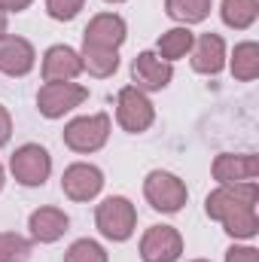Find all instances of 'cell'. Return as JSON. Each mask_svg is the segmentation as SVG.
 <instances>
[{"label":"cell","mask_w":259,"mask_h":262,"mask_svg":"<svg viewBox=\"0 0 259 262\" xmlns=\"http://www.w3.org/2000/svg\"><path fill=\"white\" fill-rule=\"evenodd\" d=\"M256 201H259L256 180H250V183H232V186L213 189L207 195V201H204V210H207L210 220H220L223 229L232 238H253L259 229Z\"/></svg>","instance_id":"cell-1"},{"label":"cell","mask_w":259,"mask_h":262,"mask_svg":"<svg viewBox=\"0 0 259 262\" xmlns=\"http://www.w3.org/2000/svg\"><path fill=\"white\" fill-rule=\"evenodd\" d=\"M95 223L101 229L104 238L110 241H128L134 235V226H137V210L128 198L122 195H110L104 198L95 210Z\"/></svg>","instance_id":"cell-2"},{"label":"cell","mask_w":259,"mask_h":262,"mask_svg":"<svg viewBox=\"0 0 259 262\" xmlns=\"http://www.w3.org/2000/svg\"><path fill=\"white\" fill-rule=\"evenodd\" d=\"M143 195L156 210L177 213L186 204L189 192H186V183L180 177H174L171 171H149L146 180H143Z\"/></svg>","instance_id":"cell-3"},{"label":"cell","mask_w":259,"mask_h":262,"mask_svg":"<svg viewBox=\"0 0 259 262\" xmlns=\"http://www.w3.org/2000/svg\"><path fill=\"white\" fill-rule=\"evenodd\" d=\"M110 137V116L107 113H92V116H79L64 125V146L73 152H95L107 143Z\"/></svg>","instance_id":"cell-4"},{"label":"cell","mask_w":259,"mask_h":262,"mask_svg":"<svg viewBox=\"0 0 259 262\" xmlns=\"http://www.w3.org/2000/svg\"><path fill=\"white\" fill-rule=\"evenodd\" d=\"M9 168L21 186H43L52 174V156L40 143H25L12 152Z\"/></svg>","instance_id":"cell-5"},{"label":"cell","mask_w":259,"mask_h":262,"mask_svg":"<svg viewBox=\"0 0 259 262\" xmlns=\"http://www.w3.org/2000/svg\"><path fill=\"white\" fill-rule=\"evenodd\" d=\"M89 98V89L79 82H46L37 92V110L46 119H61L73 107H79Z\"/></svg>","instance_id":"cell-6"},{"label":"cell","mask_w":259,"mask_h":262,"mask_svg":"<svg viewBox=\"0 0 259 262\" xmlns=\"http://www.w3.org/2000/svg\"><path fill=\"white\" fill-rule=\"evenodd\" d=\"M116 119H119V125L125 131H131V134H140V131L149 128L153 119H156V110H153L146 92H140V89H134V85H125V89L119 92V98H116Z\"/></svg>","instance_id":"cell-7"},{"label":"cell","mask_w":259,"mask_h":262,"mask_svg":"<svg viewBox=\"0 0 259 262\" xmlns=\"http://www.w3.org/2000/svg\"><path fill=\"white\" fill-rule=\"evenodd\" d=\"M183 253V238L174 226H149L140 238L143 262H177Z\"/></svg>","instance_id":"cell-8"},{"label":"cell","mask_w":259,"mask_h":262,"mask_svg":"<svg viewBox=\"0 0 259 262\" xmlns=\"http://www.w3.org/2000/svg\"><path fill=\"white\" fill-rule=\"evenodd\" d=\"M131 79H134V89L140 92H162L174 79V67L156 52H140L131 64Z\"/></svg>","instance_id":"cell-9"},{"label":"cell","mask_w":259,"mask_h":262,"mask_svg":"<svg viewBox=\"0 0 259 262\" xmlns=\"http://www.w3.org/2000/svg\"><path fill=\"white\" fill-rule=\"evenodd\" d=\"M61 189L70 201H92L104 189V174H101V168H95L89 162H76L64 171Z\"/></svg>","instance_id":"cell-10"},{"label":"cell","mask_w":259,"mask_h":262,"mask_svg":"<svg viewBox=\"0 0 259 262\" xmlns=\"http://www.w3.org/2000/svg\"><path fill=\"white\" fill-rule=\"evenodd\" d=\"M259 177V156L244 152V156H232L223 152L213 162V180L220 186H232V183H250Z\"/></svg>","instance_id":"cell-11"},{"label":"cell","mask_w":259,"mask_h":262,"mask_svg":"<svg viewBox=\"0 0 259 262\" xmlns=\"http://www.w3.org/2000/svg\"><path fill=\"white\" fill-rule=\"evenodd\" d=\"M125 18L116 15V12H101L95 15L85 31H82V43H92V46H104V49H119L125 43Z\"/></svg>","instance_id":"cell-12"},{"label":"cell","mask_w":259,"mask_h":262,"mask_svg":"<svg viewBox=\"0 0 259 262\" xmlns=\"http://www.w3.org/2000/svg\"><path fill=\"white\" fill-rule=\"evenodd\" d=\"M34 61H37V52L25 37H12V34L0 37V73L25 76L34 70Z\"/></svg>","instance_id":"cell-13"},{"label":"cell","mask_w":259,"mask_h":262,"mask_svg":"<svg viewBox=\"0 0 259 262\" xmlns=\"http://www.w3.org/2000/svg\"><path fill=\"white\" fill-rule=\"evenodd\" d=\"M82 73V58L70 46H52L43 55V79L46 82H73Z\"/></svg>","instance_id":"cell-14"},{"label":"cell","mask_w":259,"mask_h":262,"mask_svg":"<svg viewBox=\"0 0 259 262\" xmlns=\"http://www.w3.org/2000/svg\"><path fill=\"white\" fill-rule=\"evenodd\" d=\"M192 67L198 73H207V76H217L223 64H226V43L220 34H201L192 43Z\"/></svg>","instance_id":"cell-15"},{"label":"cell","mask_w":259,"mask_h":262,"mask_svg":"<svg viewBox=\"0 0 259 262\" xmlns=\"http://www.w3.org/2000/svg\"><path fill=\"white\" fill-rule=\"evenodd\" d=\"M28 226H31V238H34V241L52 244V241H58V238L67 232L70 220H67L64 210H58V207H40V210L31 213Z\"/></svg>","instance_id":"cell-16"},{"label":"cell","mask_w":259,"mask_h":262,"mask_svg":"<svg viewBox=\"0 0 259 262\" xmlns=\"http://www.w3.org/2000/svg\"><path fill=\"white\" fill-rule=\"evenodd\" d=\"M79 58H82V70H89L92 76H113L119 67L116 49H104V46H92V43H82Z\"/></svg>","instance_id":"cell-17"},{"label":"cell","mask_w":259,"mask_h":262,"mask_svg":"<svg viewBox=\"0 0 259 262\" xmlns=\"http://www.w3.org/2000/svg\"><path fill=\"white\" fill-rule=\"evenodd\" d=\"M232 76L241 79V82H250V79L259 76V46L253 40L235 46V55H232Z\"/></svg>","instance_id":"cell-18"},{"label":"cell","mask_w":259,"mask_h":262,"mask_svg":"<svg viewBox=\"0 0 259 262\" xmlns=\"http://www.w3.org/2000/svg\"><path fill=\"white\" fill-rule=\"evenodd\" d=\"M192 43H195L192 31H186V28H171V31H165V34L159 37V58L177 61V58H183V55L192 49Z\"/></svg>","instance_id":"cell-19"},{"label":"cell","mask_w":259,"mask_h":262,"mask_svg":"<svg viewBox=\"0 0 259 262\" xmlns=\"http://www.w3.org/2000/svg\"><path fill=\"white\" fill-rule=\"evenodd\" d=\"M223 21L235 31H244L256 21L259 15V3L256 0H223Z\"/></svg>","instance_id":"cell-20"},{"label":"cell","mask_w":259,"mask_h":262,"mask_svg":"<svg viewBox=\"0 0 259 262\" xmlns=\"http://www.w3.org/2000/svg\"><path fill=\"white\" fill-rule=\"evenodd\" d=\"M165 9L174 21L198 25L210 15V0H165Z\"/></svg>","instance_id":"cell-21"},{"label":"cell","mask_w":259,"mask_h":262,"mask_svg":"<svg viewBox=\"0 0 259 262\" xmlns=\"http://www.w3.org/2000/svg\"><path fill=\"white\" fill-rule=\"evenodd\" d=\"M31 250H34V241L15 232H0V262H28Z\"/></svg>","instance_id":"cell-22"},{"label":"cell","mask_w":259,"mask_h":262,"mask_svg":"<svg viewBox=\"0 0 259 262\" xmlns=\"http://www.w3.org/2000/svg\"><path fill=\"white\" fill-rule=\"evenodd\" d=\"M64 262H107V250L92 238H79L67 247Z\"/></svg>","instance_id":"cell-23"},{"label":"cell","mask_w":259,"mask_h":262,"mask_svg":"<svg viewBox=\"0 0 259 262\" xmlns=\"http://www.w3.org/2000/svg\"><path fill=\"white\" fill-rule=\"evenodd\" d=\"M85 0H46V12L55 18V21H70L76 18V12L82 9Z\"/></svg>","instance_id":"cell-24"},{"label":"cell","mask_w":259,"mask_h":262,"mask_svg":"<svg viewBox=\"0 0 259 262\" xmlns=\"http://www.w3.org/2000/svg\"><path fill=\"white\" fill-rule=\"evenodd\" d=\"M226 262H259V250H253V247H229Z\"/></svg>","instance_id":"cell-25"},{"label":"cell","mask_w":259,"mask_h":262,"mask_svg":"<svg viewBox=\"0 0 259 262\" xmlns=\"http://www.w3.org/2000/svg\"><path fill=\"white\" fill-rule=\"evenodd\" d=\"M9 137H12V119H9V110L0 104V146H6Z\"/></svg>","instance_id":"cell-26"},{"label":"cell","mask_w":259,"mask_h":262,"mask_svg":"<svg viewBox=\"0 0 259 262\" xmlns=\"http://www.w3.org/2000/svg\"><path fill=\"white\" fill-rule=\"evenodd\" d=\"M28 6H31V0H0V9L3 12H21Z\"/></svg>","instance_id":"cell-27"},{"label":"cell","mask_w":259,"mask_h":262,"mask_svg":"<svg viewBox=\"0 0 259 262\" xmlns=\"http://www.w3.org/2000/svg\"><path fill=\"white\" fill-rule=\"evenodd\" d=\"M3 34H6V12L0 9V37H3Z\"/></svg>","instance_id":"cell-28"},{"label":"cell","mask_w":259,"mask_h":262,"mask_svg":"<svg viewBox=\"0 0 259 262\" xmlns=\"http://www.w3.org/2000/svg\"><path fill=\"white\" fill-rule=\"evenodd\" d=\"M3 180H6V177H3V165H0V189H3Z\"/></svg>","instance_id":"cell-29"},{"label":"cell","mask_w":259,"mask_h":262,"mask_svg":"<svg viewBox=\"0 0 259 262\" xmlns=\"http://www.w3.org/2000/svg\"><path fill=\"white\" fill-rule=\"evenodd\" d=\"M107 3H122V0H107Z\"/></svg>","instance_id":"cell-30"},{"label":"cell","mask_w":259,"mask_h":262,"mask_svg":"<svg viewBox=\"0 0 259 262\" xmlns=\"http://www.w3.org/2000/svg\"><path fill=\"white\" fill-rule=\"evenodd\" d=\"M195 262H207V259H195Z\"/></svg>","instance_id":"cell-31"}]
</instances>
